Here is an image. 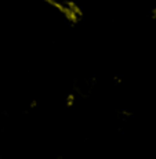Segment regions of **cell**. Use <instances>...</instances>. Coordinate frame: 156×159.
Here are the masks:
<instances>
[{"label":"cell","instance_id":"obj_1","mask_svg":"<svg viewBox=\"0 0 156 159\" xmlns=\"http://www.w3.org/2000/svg\"><path fill=\"white\" fill-rule=\"evenodd\" d=\"M44 2L47 3V4L53 6L56 10L61 11V13H64L65 15H69V17L75 14V11H76L75 6H73L69 0H44Z\"/></svg>","mask_w":156,"mask_h":159}]
</instances>
